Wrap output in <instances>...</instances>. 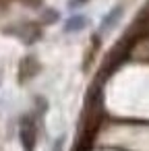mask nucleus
Listing matches in <instances>:
<instances>
[{"label": "nucleus", "mask_w": 149, "mask_h": 151, "mask_svg": "<svg viewBox=\"0 0 149 151\" xmlns=\"http://www.w3.org/2000/svg\"><path fill=\"white\" fill-rule=\"evenodd\" d=\"M132 42L128 40V37H124L116 48H112V52L108 54V58H106V62H104V70H101V75L104 77H108V75H112L126 58H128V54H130V50H132Z\"/></svg>", "instance_id": "1"}, {"label": "nucleus", "mask_w": 149, "mask_h": 151, "mask_svg": "<svg viewBox=\"0 0 149 151\" xmlns=\"http://www.w3.org/2000/svg\"><path fill=\"white\" fill-rule=\"evenodd\" d=\"M19 137H21V145H23L25 151H33L35 149V143H37V126H35V120L31 116H25L21 120Z\"/></svg>", "instance_id": "2"}, {"label": "nucleus", "mask_w": 149, "mask_h": 151, "mask_svg": "<svg viewBox=\"0 0 149 151\" xmlns=\"http://www.w3.org/2000/svg\"><path fill=\"white\" fill-rule=\"evenodd\" d=\"M37 62L33 60V58H25L23 62H21V79H29V77H33L35 73H37Z\"/></svg>", "instance_id": "3"}, {"label": "nucleus", "mask_w": 149, "mask_h": 151, "mask_svg": "<svg viewBox=\"0 0 149 151\" xmlns=\"http://www.w3.org/2000/svg\"><path fill=\"white\" fill-rule=\"evenodd\" d=\"M120 15H122V9H120V6H118V9H114V11H112V13H110V15L104 19L101 31H108V29H112V27H114V23L118 21V17H120Z\"/></svg>", "instance_id": "4"}, {"label": "nucleus", "mask_w": 149, "mask_h": 151, "mask_svg": "<svg viewBox=\"0 0 149 151\" xmlns=\"http://www.w3.org/2000/svg\"><path fill=\"white\" fill-rule=\"evenodd\" d=\"M85 17H73L68 23H66V31H79V29H83L85 27Z\"/></svg>", "instance_id": "5"}, {"label": "nucleus", "mask_w": 149, "mask_h": 151, "mask_svg": "<svg viewBox=\"0 0 149 151\" xmlns=\"http://www.w3.org/2000/svg\"><path fill=\"white\" fill-rule=\"evenodd\" d=\"M79 2H87V0H79Z\"/></svg>", "instance_id": "6"}, {"label": "nucleus", "mask_w": 149, "mask_h": 151, "mask_svg": "<svg viewBox=\"0 0 149 151\" xmlns=\"http://www.w3.org/2000/svg\"><path fill=\"white\" fill-rule=\"evenodd\" d=\"M0 79H2V77H0Z\"/></svg>", "instance_id": "7"}]
</instances>
